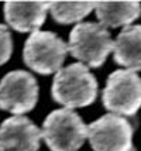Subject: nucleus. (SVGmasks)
<instances>
[{"instance_id":"f257e3e1","label":"nucleus","mask_w":141,"mask_h":151,"mask_svg":"<svg viewBox=\"0 0 141 151\" xmlns=\"http://www.w3.org/2000/svg\"><path fill=\"white\" fill-rule=\"evenodd\" d=\"M97 96V82L83 64L61 68L52 82V98L65 109L92 105Z\"/></svg>"},{"instance_id":"f03ea898","label":"nucleus","mask_w":141,"mask_h":151,"mask_svg":"<svg viewBox=\"0 0 141 151\" xmlns=\"http://www.w3.org/2000/svg\"><path fill=\"white\" fill-rule=\"evenodd\" d=\"M113 47L114 42L106 27L96 23H81L71 31L68 51L87 66L99 68L113 51Z\"/></svg>"},{"instance_id":"7ed1b4c3","label":"nucleus","mask_w":141,"mask_h":151,"mask_svg":"<svg viewBox=\"0 0 141 151\" xmlns=\"http://www.w3.org/2000/svg\"><path fill=\"white\" fill-rule=\"evenodd\" d=\"M41 132L51 151H76L87 138V126L71 109L51 112Z\"/></svg>"},{"instance_id":"20e7f679","label":"nucleus","mask_w":141,"mask_h":151,"mask_svg":"<svg viewBox=\"0 0 141 151\" xmlns=\"http://www.w3.org/2000/svg\"><path fill=\"white\" fill-rule=\"evenodd\" d=\"M104 107L117 116H134L141 107V78L133 71L110 73L102 95Z\"/></svg>"},{"instance_id":"39448f33","label":"nucleus","mask_w":141,"mask_h":151,"mask_svg":"<svg viewBox=\"0 0 141 151\" xmlns=\"http://www.w3.org/2000/svg\"><path fill=\"white\" fill-rule=\"evenodd\" d=\"M68 45L57 34L35 31L26 41L24 62L28 68L42 75L57 73L67 58Z\"/></svg>"},{"instance_id":"423d86ee","label":"nucleus","mask_w":141,"mask_h":151,"mask_svg":"<svg viewBox=\"0 0 141 151\" xmlns=\"http://www.w3.org/2000/svg\"><path fill=\"white\" fill-rule=\"evenodd\" d=\"M87 138L94 151H131L133 126L126 117L109 113L87 126Z\"/></svg>"},{"instance_id":"0eeeda50","label":"nucleus","mask_w":141,"mask_h":151,"mask_svg":"<svg viewBox=\"0 0 141 151\" xmlns=\"http://www.w3.org/2000/svg\"><path fill=\"white\" fill-rule=\"evenodd\" d=\"M38 100V85L27 71H11L0 81V109L21 116Z\"/></svg>"},{"instance_id":"6e6552de","label":"nucleus","mask_w":141,"mask_h":151,"mask_svg":"<svg viewBox=\"0 0 141 151\" xmlns=\"http://www.w3.org/2000/svg\"><path fill=\"white\" fill-rule=\"evenodd\" d=\"M42 132L26 116L6 119L0 126V151H37Z\"/></svg>"},{"instance_id":"1a4fd4ad","label":"nucleus","mask_w":141,"mask_h":151,"mask_svg":"<svg viewBox=\"0 0 141 151\" xmlns=\"http://www.w3.org/2000/svg\"><path fill=\"white\" fill-rule=\"evenodd\" d=\"M49 1H7L4 17L7 24L20 33H35L45 21Z\"/></svg>"},{"instance_id":"9d476101","label":"nucleus","mask_w":141,"mask_h":151,"mask_svg":"<svg viewBox=\"0 0 141 151\" xmlns=\"http://www.w3.org/2000/svg\"><path fill=\"white\" fill-rule=\"evenodd\" d=\"M114 61L128 71H141V26H128L117 35L113 47Z\"/></svg>"},{"instance_id":"9b49d317","label":"nucleus","mask_w":141,"mask_h":151,"mask_svg":"<svg viewBox=\"0 0 141 151\" xmlns=\"http://www.w3.org/2000/svg\"><path fill=\"white\" fill-rule=\"evenodd\" d=\"M96 16L103 27H128L141 14L138 1H100L94 7Z\"/></svg>"},{"instance_id":"f8f14e48","label":"nucleus","mask_w":141,"mask_h":151,"mask_svg":"<svg viewBox=\"0 0 141 151\" xmlns=\"http://www.w3.org/2000/svg\"><path fill=\"white\" fill-rule=\"evenodd\" d=\"M94 1H55L49 4V13L57 23L72 24L81 21L92 10H94Z\"/></svg>"},{"instance_id":"ddd939ff","label":"nucleus","mask_w":141,"mask_h":151,"mask_svg":"<svg viewBox=\"0 0 141 151\" xmlns=\"http://www.w3.org/2000/svg\"><path fill=\"white\" fill-rule=\"evenodd\" d=\"M13 51V41H11V34L9 28L3 24H0V65L6 64L11 57Z\"/></svg>"}]
</instances>
